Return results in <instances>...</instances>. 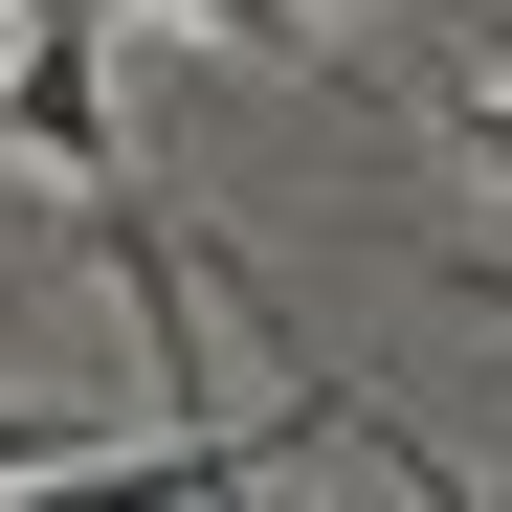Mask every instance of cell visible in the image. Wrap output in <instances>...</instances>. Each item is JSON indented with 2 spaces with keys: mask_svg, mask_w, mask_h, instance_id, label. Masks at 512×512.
<instances>
[{
  "mask_svg": "<svg viewBox=\"0 0 512 512\" xmlns=\"http://www.w3.org/2000/svg\"><path fill=\"white\" fill-rule=\"evenodd\" d=\"M0 134H23L90 223L134 201V134H112V0H23V45H0Z\"/></svg>",
  "mask_w": 512,
  "mask_h": 512,
  "instance_id": "obj_1",
  "label": "cell"
},
{
  "mask_svg": "<svg viewBox=\"0 0 512 512\" xmlns=\"http://www.w3.org/2000/svg\"><path fill=\"white\" fill-rule=\"evenodd\" d=\"M268 446H312V401H290V423H156V446H67V490L23 468L0 512H245V468H268Z\"/></svg>",
  "mask_w": 512,
  "mask_h": 512,
  "instance_id": "obj_2",
  "label": "cell"
},
{
  "mask_svg": "<svg viewBox=\"0 0 512 512\" xmlns=\"http://www.w3.org/2000/svg\"><path fill=\"white\" fill-rule=\"evenodd\" d=\"M312 446H357V468H379L401 512H490V490H468L446 446H401V423H379V401H334V379H312Z\"/></svg>",
  "mask_w": 512,
  "mask_h": 512,
  "instance_id": "obj_3",
  "label": "cell"
},
{
  "mask_svg": "<svg viewBox=\"0 0 512 512\" xmlns=\"http://www.w3.org/2000/svg\"><path fill=\"white\" fill-rule=\"evenodd\" d=\"M156 23H223V45H290V23H379V0H156Z\"/></svg>",
  "mask_w": 512,
  "mask_h": 512,
  "instance_id": "obj_4",
  "label": "cell"
},
{
  "mask_svg": "<svg viewBox=\"0 0 512 512\" xmlns=\"http://www.w3.org/2000/svg\"><path fill=\"white\" fill-rule=\"evenodd\" d=\"M67 446H90V401H0V490H23V468H67Z\"/></svg>",
  "mask_w": 512,
  "mask_h": 512,
  "instance_id": "obj_5",
  "label": "cell"
},
{
  "mask_svg": "<svg viewBox=\"0 0 512 512\" xmlns=\"http://www.w3.org/2000/svg\"><path fill=\"white\" fill-rule=\"evenodd\" d=\"M468 156H490V179H512V112H468Z\"/></svg>",
  "mask_w": 512,
  "mask_h": 512,
  "instance_id": "obj_6",
  "label": "cell"
},
{
  "mask_svg": "<svg viewBox=\"0 0 512 512\" xmlns=\"http://www.w3.org/2000/svg\"><path fill=\"white\" fill-rule=\"evenodd\" d=\"M490 312H512V290H490Z\"/></svg>",
  "mask_w": 512,
  "mask_h": 512,
  "instance_id": "obj_7",
  "label": "cell"
}]
</instances>
